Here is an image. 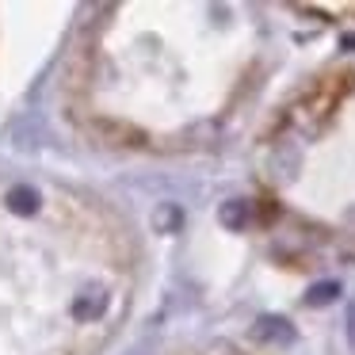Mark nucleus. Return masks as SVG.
<instances>
[{
    "label": "nucleus",
    "instance_id": "obj_1",
    "mask_svg": "<svg viewBox=\"0 0 355 355\" xmlns=\"http://www.w3.org/2000/svg\"><path fill=\"white\" fill-rule=\"evenodd\" d=\"M107 302H111L107 286L88 283V286H80V294L73 298V317H77V321H100L103 309H107Z\"/></svg>",
    "mask_w": 355,
    "mask_h": 355
},
{
    "label": "nucleus",
    "instance_id": "obj_2",
    "mask_svg": "<svg viewBox=\"0 0 355 355\" xmlns=\"http://www.w3.org/2000/svg\"><path fill=\"white\" fill-rule=\"evenodd\" d=\"M92 134L107 146H141V130H134L130 123H119V119H92Z\"/></svg>",
    "mask_w": 355,
    "mask_h": 355
},
{
    "label": "nucleus",
    "instance_id": "obj_3",
    "mask_svg": "<svg viewBox=\"0 0 355 355\" xmlns=\"http://www.w3.org/2000/svg\"><path fill=\"white\" fill-rule=\"evenodd\" d=\"M256 340H263V344H291L294 329L283 317H260V321H256Z\"/></svg>",
    "mask_w": 355,
    "mask_h": 355
},
{
    "label": "nucleus",
    "instance_id": "obj_4",
    "mask_svg": "<svg viewBox=\"0 0 355 355\" xmlns=\"http://www.w3.org/2000/svg\"><path fill=\"white\" fill-rule=\"evenodd\" d=\"M218 222H222L225 230H245V225L252 222V202L248 199H225L222 210H218Z\"/></svg>",
    "mask_w": 355,
    "mask_h": 355
},
{
    "label": "nucleus",
    "instance_id": "obj_5",
    "mask_svg": "<svg viewBox=\"0 0 355 355\" xmlns=\"http://www.w3.org/2000/svg\"><path fill=\"white\" fill-rule=\"evenodd\" d=\"M8 210L12 214H19V218H31L35 210H39V191H35V187H27V184H16L8 191Z\"/></svg>",
    "mask_w": 355,
    "mask_h": 355
},
{
    "label": "nucleus",
    "instance_id": "obj_6",
    "mask_svg": "<svg viewBox=\"0 0 355 355\" xmlns=\"http://www.w3.org/2000/svg\"><path fill=\"white\" fill-rule=\"evenodd\" d=\"M180 225H184V210H180L176 202H161V207L153 210V230L157 233H176Z\"/></svg>",
    "mask_w": 355,
    "mask_h": 355
},
{
    "label": "nucleus",
    "instance_id": "obj_7",
    "mask_svg": "<svg viewBox=\"0 0 355 355\" xmlns=\"http://www.w3.org/2000/svg\"><path fill=\"white\" fill-rule=\"evenodd\" d=\"M336 294H340V283H313L306 291V306H329V302H336Z\"/></svg>",
    "mask_w": 355,
    "mask_h": 355
},
{
    "label": "nucleus",
    "instance_id": "obj_8",
    "mask_svg": "<svg viewBox=\"0 0 355 355\" xmlns=\"http://www.w3.org/2000/svg\"><path fill=\"white\" fill-rule=\"evenodd\" d=\"M344 329H347V344L355 347V302L347 306V321H344Z\"/></svg>",
    "mask_w": 355,
    "mask_h": 355
},
{
    "label": "nucleus",
    "instance_id": "obj_9",
    "mask_svg": "<svg viewBox=\"0 0 355 355\" xmlns=\"http://www.w3.org/2000/svg\"><path fill=\"white\" fill-rule=\"evenodd\" d=\"M210 355H237V347H233V344H214V347H210Z\"/></svg>",
    "mask_w": 355,
    "mask_h": 355
}]
</instances>
